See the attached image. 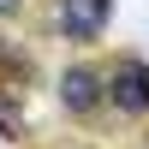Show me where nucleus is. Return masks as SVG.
Returning a JSON list of instances; mask_svg holds the SVG:
<instances>
[{
  "label": "nucleus",
  "instance_id": "obj_6",
  "mask_svg": "<svg viewBox=\"0 0 149 149\" xmlns=\"http://www.w3.org/2000/svg\"><path fill=\"white\" fill-rule=\"evenodd\" d=\"M24 6V0H0V18H12V12H18Z\"/></svg>",
  "mask_w": 149,
  "mask_h": 149
},
{
  "label": "nucleus",
  "instance_id": "obj_3",
  "mask_svg": "<svg viewBox=\"0 0 149 149\" xmlns=\"http://www.w3.org/2000/svg\"><path fill=\"white\" fill-rule=\"evenodd\" d=\"M60 102H66V113H95V107L107 102V78L90 66H72L66 78H60Z\"/></svg>",
  "mask_w": 149,
  "mask_h": 149
},
{
  "label": "nucleus",
  "instance_id": "obj_1",
  "mask_svg": "<svg viewBox=\"0 0 149 149\" xmlns=\"http://www.w3.org/2000/svg\"><path fill=\"white\" fill-rule=\"evenodd\" d=\"M107 102L119 113H149V66L143 60H119L107 72Z\"/></svg>",
  "mask_w": 149,
  "mask_h": 149
},
{
  "label": "nucleus",
  "instance_id": "obj_2",
  "mask_svg": "<svg viewBox=\"0 0 149 149\" xmlns=\"http://www.w3.org/2000/svg\"><path fill=\"white\" fill-rule=\"evenodd\" d=\"M54 24H60V36H72V42H95V36L107 30V0H60Z\"/></svg>",
  "mask_w": 149,
  "mask_h": 149
},
{
  "label": "nucleus",
  "instance_id": "obj_4",
  "mask_svg": "<svg viewBox=\"0 0 149 149\" xmlns=\"http://www.w3.org/2000/svg\"><path fill=\"white\" fill-rule=\"evenodd\" d=\"M0 78H6L0 90H12V84H24V78H30V60H24L12 42H0Z\"/></svg>",
  "mask_w": 149,
  "mask_h": 149
},
{
  "label": "nucleus",
  "instance_id": "obj_5",
  "mask_svg": "<svg viewBox=\"0 0 149 149\" xmlns=\"http://www.w3.org/2000/svg\"><path fill=\"white\" fill-rule=\"evenodd\" d=\"M0 131H6V137H24V113H18L12 95H0Z\"/></svg>",
  "mask_w": 149,
  "mask_h": 149
}]
</instances>
